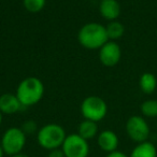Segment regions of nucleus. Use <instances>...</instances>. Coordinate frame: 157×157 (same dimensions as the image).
Returning <instances> with one entry per match:
<instances>
[{"label": "nucleus", "mask_w": 157, "mask_h": 157, "mask_svg": "<svg viewBox=\"0 0 157 157\" xmlns=\"http://www.w3.org/2000/svg\"><path fill=\"white\" fill-rule=\"evenodd\" d=\"M66 137L67 133L63 126L51 123L39 128L37 132V142L42 148L52 151L60 148Z\"/></svg>", "instance_id": "obj_3"}, {"label": "nucleus", "mask_w": 157, "mask_h": 157, "mask_svg": "<svg viewBox=\"0 0 157 157\" xmlns=\"http://www.w3.org/2000/svg\"><path fill=\"white\" fill-rule=\"evenodd\" d=\"M2 116H3V114L0 112V125L2 124Z\"/></svg>", "instance_id": "obj_23"}, {"label": "nucleus", "mask_w": 157, "mask_h": 157, "mask_svg": "<svg viewBox=\"0 0 157 157\" xmlns=\"http://www.w3.org/2000/svg\"><path fill=\"white\" fill-rule=\"evenodd\" d=\"M122 57V50L121 46L116 42L109 41L99 48V60L105 67H114L121 60Z\"/></svg>", "instance_id": "obj_8"}, {"label": "nucleus", "mask_w": 157, "mask_h": 157, "mask_svg": "<svg viewBox=\"0 0 157 157\" xmlns=\"http://www.w3.org/2000/svg\"><path fill=\"white\" fill-rule=\"evenodd\" d=\"M126 132L130 140L138 144L147 141L151 130L143 116L132 115L126 122Z\"/></svg>", "instance_id": "obj_7"}, {"label": "nucleus", "mask_w": 157, "mask_h": 157, "mask_svg": "<svg viewBox=\"0 0 157 157\" xmlns=\"http://www.w3.org/2000/svg\"><path fill=\"white\" fill-rule=\"evenodd\" d=\"M23 108L16 95L11 93H5L0 96V112L7 115H12Z\"/></svg>", "instance_id": "obj_10"}, {"label": "nucleus", "mask_w": 157, "mask_h": 157, "mask_svg": "<svg viewBox=\"0 0 157 157\" xmlns=\"http://www.w3.org/2000/svg\"><path fill=\"white\" fill-rule=\"evenodd\" d=\"M105 29H107L109 40H111V41H115V40L120 39L125 33L124 25L121 22H118V21H112V22H110L105 26Z\"/></svg>", "instance_id": "obj_15"}, {"label": "nucleus", "mask_w": 157, "mask_h": 157, "mask_svg": "<svg viewBox=\"0 0 157 157\" xmlns=\"http://www.w3.org/2000/svg\"><path fill=\"white\" fill-rule=\"evenodd\" d=\"M27 136L18 127H10L3 132L0 143L6 155L13 156L18 153H22L26 144Z\"/></svg>", "instance_id": "obj_4"}, {"label": "nucleus", "mask_w": 157, "mask_h": 157, "mask_svg": "<svg viewBox=\"0 0 157 157\" xmlns=\"http://www.w3.org/2000/svg\"><path fill=\"white\" fill-rule=\"evenodd\" d=\"M5 152H3V148H2V146H1V143H0V157H3L5 156Z\"/></svg>", "instance_id": "obj_22"}, {"label": "nucleus", "mask_w": 157, "mask_h": 157, "mask_svg": "<svg viewBox=\"0 0 157 157\" xmlns=\"http://www.w3.org/2000/svg\"><path fill=\"white\" fill-rule=\"evenodd\" d=\"M97 144L105 153H112L117 151L118 144H120V140L114 131L112 130H102L101 132L98 133L97 136Z\"/></svg>", "instance_id": "obj_9"}, {"label": "nucleus", "mask_w": 157, "mask_h": 157, "mask_svg": "<svg viewBox=\"0 0 157 157\" xmlns=\"http://www.w3.org/2000/svg\"><path fill=\"white\" fill-rule=\"evenodd\" d=\"M76 133L81 136L82 138H84L85 140H87V141L90 139H94L95 137L98 136V125L93 121L84 120L78 125Z\"/></svg>", "instance_id": "obj_13"}, {"label": "nucleus", "mask_w": 157, "mask_h": 157, "mask_svg": "<svg viewBox=\"0 0 157 157\" xmlns=\"http://www.w3.org/2000/svg\"><path fill=\"white\" fill-rule=\"evenodd\" d=\"M99 12L105 20L109 22L116 21L121 15V5L117 0H101Z\"/></svg>", "instance_id": "obj_11"}, {"label": "nucleus", "mask_w": 157, "mask_h": 157, "mask_svg": "<svg viewBox=\"0 0 157 157\" xmlns=\"http://www.w3.org/2000/svg\"><path fill=\"white\" fill-rule=\"evenodd\" d=\"M108 105L102 98L98 96L86 97L81 103V114L84 120L98 123L107 116Z\"/></svg>", "instance_id": "obj_5"}, {"label": "nucleus", "mask_w": 157, "mask_h": 157, "mask_svg": "<svg viewBox=\"0 0 157 157\" xmlns=\"http://www.w3.org/2000/svg\"><path fill=\"white\" fill-rule=\"evenodd\" d=\"M140 90L146 95H151L157 88V78L151 72H144L139 78Z\"/></svg>", "instance_id": "obj_14"}, {"label": "nucleus", "mask_w": 157, "mask_h": 157, "mask_svg": "<svg viewBox=\"0 0 157 157\" xmlns=\"http://www.w3.org/2000/svg\"><path fill=\"white\" fill-rule=\"evenodd\" d=\"M105 157H129V156H127L125 153L121 152V151H115V152L109 153Z\"/></svg>", "instance_id": "obj_20"}, {"label": "nucleus", "mask_w": 157, "mask_h": 157, "mask_svg": "<svg viewBox=\"0 0 157 157\" xmlns=\"http://www.w3.org/2000/svg\"><path fill=\"white\" fill-rule=\"evenodd\" d=\"M129 157H157L156 146L150 141L138 143L131 151Z\"/></svg>", "instance_id": "obj_12"}, {"label": "nucleus", "mask_w": 157, "mask_h": 157, "mask_svg": "<svg viewBox=\"0 0 157 157\" xmlns=\"http://www.w3.org/2000/svg\"><path fill=\"white\" fill-rule=\"evenodd\" d=\"M10 157H30L29 155H27V154H24V153H18V154H16V155H13V156H10Z\"/></svg>", "instance_id": "obj_21"}, {"label": "nucleus", "mask_w": 157, "mask_h": 157, "mask_svg": "<svg viewBox=\"0 0 157 157\" xmlns=\"http://www.w3.org/2000/svg\"><path fill=\"white\" fill-rule=\"evenodd\" d=\"M22 130L25 132V135H33L35 132H38V126H37V123L33 122V121H26V122L23 123L22 125Z\"/></svg>", "instance_id": "obj_18"}, {"label": "nucleus", "mask_w": 157, "mask_h": 157, "mask_svg": "<svg viewBox=\"0 0 157 157\" xmlns=\"http://www.w3.org/2000/svg\"><path fill=\"white\" fill-rule=\"evenodd\" d=\"M46 157H65V154L61 151V148H56V150L48 151V154Z\"/></svg>", "instance_id": "obj_19"}, {"label": "nucleus", "mask_w": 157, "mask_h": 157, "mask_svg": "<svg viewBox=\"0 0 157 157\" xmlns=\"http://www.w3.org/2000/svg\"><path fill=\"white\" fill-rule=\"evenodd\" d=\"M46 0H23V6L25 10L30 13H38L45 7Z\"/></svg>", "instance_id": "obj_17"}, {"label": "nucleus", "mask_w": 157, "mask_h": 157, "mask_svg": "<svg viewBox=\"0 0 157 157\" xmlns=\"http://www.w3.org/2000/svg\"><path fill=\"white\" fill-rule=\"evenodd\" d=\"M78 41L87 50H99L109 41L105 26L95 22L83 25L78 30Z\"/></svg>", "instance_id": "obj_1"}, {"label": "nucleus", "mask_w": 157, "mask_h": 157, "mask_svg": "<svg viewBox=\"0 0 157 157\" xmlns=\"http://www.w3.org/2000/svg\"><path fill=\"white\" fill-rule=\"evenodd\" d=\"M60 148L65 157H88L90 154L88 141L78 133L67 135Z\"/></svg>", "instance_id": "obj_6"}, {"label": "nucleus", "mask_w": 157, "mask_h": 157, "mask_svg": "<svg viewBox=\"0 0 157 157\" xmlns=\"http://www.w3.org/2000/svg\"><path fill=\"white\" fill-rule=\"evenodd\" d=\"M141 113L145 117L154 118L157 117V100L156 99H147L143 101L140 105Z\"/></svg>", "instance_id": "obj_16"}, {"label": "nucleus", "mask_w": 157, "mask_h": 157, "mask_svg": "<svg viewBox=\"0 0 157 157\" xmlns=\"http://www.w3.org/2000/svg\"><path fill=\"white\" fill-rule=\"evenodd\" d=\"M15 95L23 107H31L43 98L44 85L40 78L28 76L18 84Z\"/></svg>", "instance_id": "obj_2"}]
</instances>
